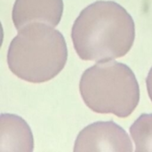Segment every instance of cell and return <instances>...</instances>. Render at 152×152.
I'll return each mask as SVG.
<instances>
[{
  "instance_id": "6da1fadb",
  "label": "cell",
  "mask_w": 152,
  "mask_h": 152,
  "mask_svg": "<svg viewBox=\"0 0 152 152\" xmlns=\"http://www.w3.org/2000/svg\"><path fill=\"white\" fill-rule=\"evenodd\" d=\"M71 38L84 61H107L125 56L135 38L134 21L128 12L114 1H96L76 19Z\"/></svg>"
},
{
  "instance_id": "7a4b0ae2",
  "label": "cell",
  "mask_w": 152,
  "mask_h": 152,
  "mask_svg": "<svg viewBox=\"0 0 152 152\" xmlns=\"http://www.w3.org/2000/svg\"><path fill=\"white\" fill-rule=\"evenodd\" d=\"M68 48L63 35L44 22H32L18 30L7 51L10 70L30 83L55 77L65 67Z\"/></svg>"
},
{
  "instance_id": "3957f363",
  "label": "cell",
  "mask_w": 152,
  "mask_h": 152,
  "mask_svg": "<svg viewBox=\"0 0 152 152\" xmlns=\"http://www.w3.org/2000/svg\"><path fill=\"white\" fill-rule=\"evenodd\" d=\"M79 91L84 102L94 112L122 118L130 116L140 101V87L133 70L112 60L86 69Z\"/></svg>"
},
{
  "instance_id": "277c9868",
  "label": "cell",
  "mask_w": 152,
  "mask_h": 152,
  "mask_svg": "<svg viewBox=\"0 0 152 152\" xmlns=\"http://www.w3.org/2000/svg\"><path fill=\"white\" fill-rule=\"evenodd\" d=\"M128 134L113 121H98L85 127L77 135L74 151L132 152Z\"/></svg>"
},
{
  "instance_id": "5b68a950",
  "label": "cell",
  "mask_w": 152,
  "mask_h": 152,
  "mask_svg": "<svg viewBox=\"0 0 152 152\" xmlns=\"http://www.w3.org/2000/svg\"><path fill=\"white\" fill-rule=\"evenodd\" d=\"M62 12V0H16L12 17L17 30L36 21L54 28L60 23Z\"/></svg>"
},
{
  "instance_id": "8992f818",
  "label": "cell",
  "mask_w": 152,
  "mask_h": 152,
  "mask_svg": "<svg viewBox=\"0 0 152 152\" xmlns=\"http://www.w3.org/2000/svg\"><path fill=\"white\" fill-rule=\"evenodd\" d=\"M34 139L30 127L20 117L2 113L0 117V152H32Z\"/></svg>"
},
{
  "instance_id": "52a82bcc",
  "label": "cell",
  "mask_w": 152,
  "mask_h": 152,
  "mask_svg": "<svg viewBox=\"0 0 152 152\" xmlns=\"http://www.w3.org/2000/svg\"><path fill=\"white\" fill-rule=\"evenodd\" d=\"M130 134L135 143V151L152 152V113L142 114L131 126Z\"/></svg>"
},
{
  "instance_id": "ba28073f",
  "label": "cell",
  "mask_w": 152,
  "mask_h": 152,
  "mask_svg": "<svg viewBox=\"0 0 152 152\" xmlns=\"http://www.w3.org/2000/svg\"><path fill=\"white\" fill-rule=\"evenodd\" d=\"M146 86H147L149 97L152 102V67L149 74H148V76H147V78H146Z\"/></svg>"
}]
</instances>
